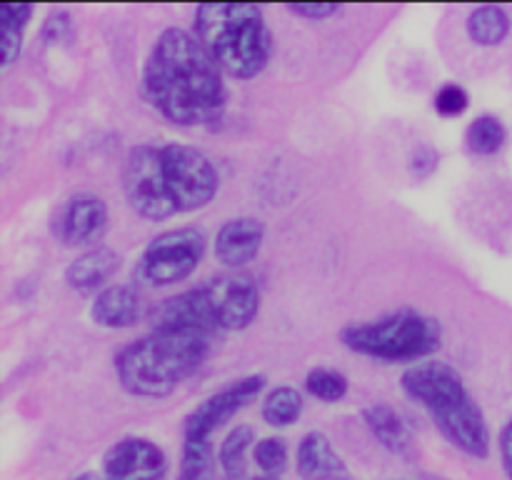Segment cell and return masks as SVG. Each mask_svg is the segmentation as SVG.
Here are the masks:
<instances>
[{
	"label": "cell",
	"instance_id": "6da1fadb",
	"mask_svg": "<svg viewBox=\"0 0 512 480\" xmlns=\"http://www.w3.org/2000/svg\"><path fill=\"white\" fill-rule=\"evenodd\" d=\"M223 75L193 30L165 28L145 58L140 93L173 125H210L228 108Z\"/></svg>",
	"mask_w": 512,
	"mask_h": 480
},
{
	"label": "cell",
	"instance_id": "7a4b0ae2",
	"mask_svg": "<svg viewBox=\"0 0 512 480\" xmlns=\"http://www.w3.org/2000/svg\"><path fill=\"white\" fill-rule=\"evenodd\" d=\"M213 338L193 330L153 328L115 355V375L133 398L160 400L198 373L210 353Z\"/></svg>",
	"mask_w": 512,
	"mask_h": 480
},
{
	"label": "cell",
	"instance_id": "3957f363",
	"mask_svg": "<svg viewBox=\"0 0 512 480\" xmlns=\"http://www.w3.org/2000/svg\"><path fill=\"white\" fill-rule=\"evenodd\" d=\"M400 388L428 410L435 428L458 450L470 458L490 455V428L485 413L475 403L463 375L443 360H423L408 368L400 378Z\"/></svg>",
	"mask_w": 512,
	"mask_h": 480
},
{
	"label": "cell",
	"instance_id": "277c9868",
	"mask_svg": "<svg viewBox=\"0 0 512 480\" xmlns=\"http://www.w3.org/2000/svg\"><path fill=\"white\" fill-rule=\"evenodd\" d=\"M193 23V33L230 78H255L273 55V33L260 5L200 3Z\"/></svg>",
	"mask_w": 512,
	"mask_h": 480
},
{
	"label": "cell",
	"instance_id": "5b68a950",
	"mask_svg": "<svg viewBox=\"0 0 512 480\" xmlns=\"http://www.w3.org/2000/svg\"><path fill=\"white\" fill-rule=\"evenodd\" d=\"M340 340L353 353L380 363H423L443 345V328L420 310L400 308L375 320L345 325Z\"/></svg>",
	"mask_w": 512,
	"mask_h": 480
},
{
	"label": "cell",
	"instance_id": "8992f818",
	"mask_svg": "<svg viewBox=\"0 0 512 480\" xmlns=\"http://www.w3.org/2000/svg\"><path fill=\"white\" fill-rule=\"evenodd\" d=\"M205 248H208V240L200 228L185 225V228L165 230L145 245L143 255L135 265V280L148 288L183 283L195 273Z\"/></svg>",
	"mask_w": 512,
	"mask_h": 480
},
{
	"label": "cell",
	"instance_id": "52a82bcc",
	"mask_svg": "<svg viewBox=\"0 0 512 480\" xmlns=\"http://www.w3.org/2000/svg\"><path fill=\"white\" fill-rule=\"evenodd\" d=\"M168 195L175 213H193L213 203L220 178L203 150L185 143H168L160 148Z\"/></svg>",
	"mask_w": 512,
	"mask_h": 480
},
{
	"label": "cell",
	"instance_id": "ba28073f",
	"mask_svg": "<svg viewBox=\"0 0 512 480\" xmlns=\"http://www.w3.org/2000/svg\"><path fill=\"white\" fill-rule=\"evenodd\" d=\"M123 190L130 208L150 223L173 218L175 208L163 173V155L155 145H135L123 165Z\"/></svg>",
	"mask_w": 512,
	"mask_h": 480
},
{
	"label": "cell",
	"instance_id": "9c48e42d",
	"mask_svg": "<svg viewBox=\"0 0 512 480\" xmlns=\"http://www.w3.org/2000/svg\"><path fill=\"white\" fill-rule=\"evenodd\" d=\"M263 388L265 375L258 373L230 380L228 385L215 390L213 395H208L203 403L195 405V408L185 415L183 435L185 438H213L215 430L223 428L230 418H235L240 410L248 408V405L258 398Z\"/></svg>",
	"mask_w": 512,
	"mask_h": 480
},
{
	"label": "cell",
	"instance_id": "30bf717a",
	"mask_svg": "<svg viewBox=\"0 0 512 480\" xmlns=\"http://www.w3.org/2000/svg\"><path fill=\"white\" fill-rule=\"evenodd\" d=\"M213 318L220 333L245 330L260 313V290L253 278L238 273H223L203 285Z\"/></svg>",
	"mask_w": 512,
	"mask_h": 480
},
{
	"label": "cell",
	"instance_id": "8fae6325",
	"mask_svg": "<svg viewBox=\"0 0 512 480\" xmlns=\"http://www.w3.org/2000/svg\"><path fill=\"white\" fill-rule=\"evenodd\" d=\"M168 458L153 440L125 435L103 455L105 480H165Z\"/></svg>",
	"mask_w": 512,
	"mask_h": 480
},
{
	"label": "cell",
	"instance_id": "7c38bea8",
	"mask_svg": "<svg viewBox=\"0 0 512 480\" xmlns=\"http://www.w3.org/2000/svg\"><path fill=\"white\" fill-rule=\"evenodd\" d=\"M108 205L93 193H78L65 200L53 218V235L65 245H93L108 230Z\"/></svg>",
	"mask_w": 512,
	"mask_h": 480
},
{
	"label": "cell",
	"instance_id": "4fadbf2b",
	"mask_svg": "<svg viewBox=\"0 0 512 480\" xmlns=\"http://www.w3.org/2000/svg\"><path fill=\"white\" fill-rule=\"evenodd\" d=\"M153 328L193 330V333H203L208 338H218L220 335V328L215 323L203 288L185 290V293L163 300L153 313Z\"/></svg>",
	"mask_w": 512,
	"mask_h": 480
},
{
	"label": "cell",
	"instance_id": "5bb4252c",
	"mask_svg": "<svg viewBox=\"0 0 512 480\" xmlns=\"http://www.w3.org/2000/svg\"><path fill=\"white\" fill-rule=\"evenodd\" d=\"M265 240V223L253 215L230 218L215 233V258L230 270L245 268L258 258Z\"/></svg>",
	"mask_w": 512,
	"mask_h": 480
},
{
	"label": "cell",
	"instance_id": "9a60e30c",
	"mask_svg": "<svg viewBox=\"0 0 512 480\" xmlns=\"http://www.w3.org/2000/svg\"><path fill=\"white\" fill-rule=\"evenodd\" d=\"M143 313V298L133 285H108L95 295L90 305V318L95 325L108 330L133 328Z\"/></svg>",
	"mask_w": 512,
	"mask_h": 480
},
{
	"label": "cell",
	"instance_id": "2e32d148",
	"mask_svg": "<svg viewBox=\"0 0 512 480\" xmlns=\"http://www.w3.org/2000/svg\"><path fill=\"white\" fill-rule=\"evenodd\" d=\"M295 463H298V475L303 480H345L348 478V468H345L343 458L335 453L333 443L325 433H313L305 435L298 445V455H295Z\"/></svg>",
	"mask_w": 512,
	"mask_h": 480
},
{
	"label": "cell",
	"instance_id": "e0dca14e",
	"mask_svg": "<svg viewBox=\"0 0 512 480\" xmlns=\"http://www.w3.org/2000/svg\"><path fill=\"white\" fill-rule=\"evenodd\" d=\"M120 255L108 245H98L80 253L73 263L65 268V283L78 293H93V290L108 288V280L118 273Z\"/></svg>",
	"mask_w": 512,
	"mask_h": 480
},
{
	"label": "cell",
	"instance_id": "ac0fdd59",
	"mask_svg": "<svg viewBox=\"0 0 512 480\" xmlns=\"http://www.w3.org/2000/svg\"><path fill=\"white\" fill-rule=\"evenodd\" d=\"M363 420L370 433H373V438L390 453L405 455L413 448V428L393 405H368V408H363Z\"/></svg>",
	"mask_w": 512,
	"mask_h": 480
},
{
	"label": "cell",
	"instance_id": "d6986e66",
	"mask_svg": "<svg viewBox=\"0 0 512 480\" xmlns=\"http://www.w3.org/2000/svg\"><path fill=\"white\" fill-rule=\"evenodd\" d=\"M468 38L480 48H498L508 40L512 20L508 10L500 5H480L468 15Z\"/></svg>",
	"mask_w": 512,
	"mask_h": 480
},
{
	"label": "cell",
	"instance_id": "ffe728a7",
	"mask_svg": "<svg viewBox=\"0 0 512 480\" xmlns=\"http://www.w3.org/2000/svg\"><path fill=\"white\" fill-rule=\"evenodd\" d=\"M35 8L30 3H3L0 5V48H3V65H10L18 60L23 50L25 30H28L30 18Z\"/></svg>",
	"mask_w": 512,
	"mask_h": 480
},
{
	"label": "cell",
	"instance_id": "44dd1931",
	"mask_svg": "<svg viewBox=\"0 0 512 480\" xmlns=\"http://www.w3.org/2000/svg\"><path fill=\"white\" fill-rule=\"evenodd\" d=\"M255 430L250 425H235L223 438L218 450V463L223 470L225 480H243L245 475V458L250 448H255Z\"/></svg>",
	"mask_w": 512,
	"mask_h": 480
},
{
	"label": "cell",
	"instance_id": "7402d4cb",
	"mask_svg": "<svg viewBox=\"0 0 512 480\" xmlns=\"http://www.w3.org/2000/svg\"><path fill=\"white\" fill-rule=\"evenodd\" d=\"M303 408L305 400L298 388H293V385H278V388H273L265 395L260 415H263V420L270 428H288V425H293L303 415Z\"/></svg>",
	"mask_w": 512,
	"mask_h": 480
},
{
	"label": "cell",
	"instance_id": "603a6c76",
	"mask_svg": "<svg viewBox=\"0 0 512 480\" xmlns=\"http://www.w3.org/2000/svg\"><path fill=\"white\" fill-rule=\"evenodd\" d=\"M505 143H508V130L503 120L490 113L478 115L465 130V145L473 155H495L505 148Z\"/></svg>",
	"mask_w": 512,
	"mask_h": 480
},
{
	"label": "cell",
	"instance_id": "cb8c5ba5",
	"mask_svg": "<svg viewBox=\"0 0 512 480\" xmlns=\"http://www.w3.org/2000/svg\"><path fill=\"white\" fill-rule=\"evenodd\" d=\"M215 460L218 458H215L213 440L183 435V460H180L178 480H213Z\"/></svg>",
	"mask_w": 512,
	"mask_h": 480
},
{
	"label": "cell",
	"instance_id": "d4e9b609",
	"mask_svg": "<svg viewBox=\"0 0 512 480\" xmlns=\"http://www.w3.org/2000/svg\"><path fill=\"white\" fill-rule=\"evenodd\" d=\"M305 390L313 395L320 403H340V400L348 395L350 383L340 370L323 368V365H315L305 375Z\"/></svg>",
	"mask_w": 512,
	"mask_h": 480
},
{
	"label": "cell",
	"instance_id": "484cf974",
	"mask_svg": "<svg viewBox=\"0 0 512 480\" xmlns=\"http://www.w3.org/2000/svg\"><path fill=\"white\" fill-rule=\"evenodd\" d=\"M253 460L268 478L280 475L288 468V443L283 438H260L253 448Z\"/></svg>",
	"mask_w": 512,
	"mask_h": 480
},
{
	"label": "cell",
	"instance_id": "4316f807",
	"mask_svg": "<svg viewBox=\"0 0 512 480\" xmlns=\"http://www.w3.org/2000/svg\"><path fill=\"white\" fill-rule=\"evenodd\" d=\"M470 105V95L463 85L458 83H445L443 88H438L433 98L435 113L443 115V118H455V115H463Z\"/></svg>",
	"mask_w": 512,
	"mask_h": 480
},
{
	"label": "cell",
	"instance_id": "83f0119b",
	"mask_svg": "<svg viewBox=\"0 0 512 480\" xmlns=\"http://www.w3.org/2000/svg\"><path fill=\"white\" fill-rule=\"evenodd\" d=\"M70 35H73V15H70L68 10H53V13L45 18L43 25L45 43H68Z\"/></svg>",
	"mask_w": 512,
	"mask_h": 480
},
{
	"label": "cell",
	"instance_id": "f1b7e54d",
	"mask_svg": "<svg viewBox=\"0 0 512 480\" xmlns=\"http://www.w3.org/2000/svg\"><path fill=\"white\" fill-rule=\"evenodd\" d=\"M440 158H438V150L433 145H418L410 155V170L418 180H425L435 168H438Z\"/></svg>",
	"mask_w": 512,
	"mask_h": 480
},
{
	"label": "cell",
	"instance_id": "f546056e",
	"mask_svg": "<svg viewBox=\"0 0 512 480\" xmlns=\"http://www.w3.org/2000/svg\"><path fill=\"white\" fill-rule=\"evenodd\" d=\"M288 10L303 20H328L340 10L338 3H288Z\"/></svg>",
	"mask_w": 512,
	"mask_h": 480
},
{
	"label": "cell",
	"instance_id": "4dcf8cb0",
	"mask_svg": "<svg viewBox=\"0 0 512 480\" xmlns=\"http://www.w3.org/2000/svg\"><path fill=\"white\" fill-rule=\"evenodd\" d=\"M500 458H503L505 473L512 480V420H508L505 428L500 430Z\"/></svg>",
	"mask_w": 512,
	"mask_h": 480
},
{
	"label": "cell",
	"instance_id": "1f68e13d",
	"mask_svg": "<svg viewBox=\"0 0 512 480\" xmlns=\"http://www.w3.org/2000/svg\"><path fill=\"white\" fill-rule=\"evenodd\" d=\"M73 480H105V478L98 473H83V475H75Z\"/></svg>",
	"mask_w": 512,
	"mask_h": 480
},
{
	"label": "cell",
	"instance_id": "d6a6232c",
	"mask_svg": "<svg viewBox=\"0 0 512 480\" xmlns=\"http://www.w3.org/2000/svg\"><path fill=\"white\" fill-rule=\"evenodd\" d=\"M253 480H278V478H253Z\"/></svg>",
	"mask_w": 512,
	"mask_h": 480
}]
</instances>
